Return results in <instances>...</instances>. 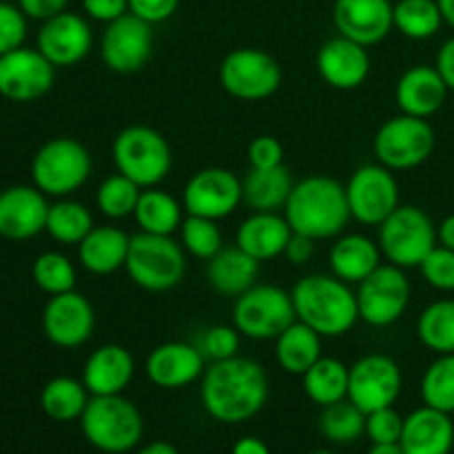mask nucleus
<instances>
[{
  "instance_id": "6",
  "label": "nucleus",
  "mask_w": 454,
  "mask_h": 454,
  "mask_svg": "<svg viewBox=\"0 0 454 454\" xmlns=\"http://www.w3.org/2000/svg\"><path fill=\"white\" fill-rule=\"evenodd\" d=\"M124 270L142 291H171L186 273L184 248L171 235H153L140 231L129 242Z\"/></svg>"
},
{
  "instance_id": "55",
  "label": "nucleus",
  "mask_w": 454,
  "mask_h": 454,
  "mask_svg": "<svg viewBox=\"0 0 454 454\" xmlns=\"http://www.w3.org/2000/svg\"><path fill=\"white\" fill-rule=\"evenodd\" d=\"M437 242L442 247L454 251V215H448L442 224L437 226Z\"/></svg>"
},
{
  "instance_id": "3",
  "label": "nucleus",
  "mask_w": 454,
  "mask_h": 454,
  "mask_svg": "<svg viewBox=\"0 0 454 454\" xmlns=\"http://www.w3.org/2000/svg\"><path fill=\"white\" fill-rule=\"evenodd\" d=\"M295 315L322 337H341L359 322L357 295L335 275H304L291 291Z\"/></svg>"
},
{
  "instance_id": "32",
  "label": "nucleus",
  "mask_w": 454,
  "mask_h": 454,
  "mask_svg": "<svg viewBox=\"0 0 454 454\" xmlns=\"http://www.w3.org/2000/svg\"><path fill=\"white\" fill-rule=\"evenodd\" d=\"M275 359L288 375H304L317 359H322V335L295 319L275 340Z\"/></svg>"
},
{
  "instance_id": "51",
  "label": "nucleus",
  "mask_w": 454,
  "mask_h": 454,
  "mask_svg": "<svg viewBox=\"0 0 454 454\" xmlns=\"http://www.w3.org/2000/svg\"><path fill=\"white\" fill-rule=\"evenodd\" d=\"M315 251H317V239L309 238V235L293 233L286 244V251H284V257L293 266H306L315 257Z\"/></svg>"
},
{
  "instance_id": "41",
  "label": "nucleus",
  "mask_w": 454,
  "mask_h": 454,
  "mask_svg": "<svg viewBox=\"0 0 454 454\" xmlns=\"http://www.w3.org/2000/svg\"><path fill=\"white\" fill-rule=\"evenodd\" d=\"M142 189L133 180H129L122 173L106 177L96 191V207L100 208L102 215L109 220H124L133 215L140 200Z\"/></svg>"
},
{
  "instance_id": "18",
  "label": "nucleus",
  "mask_w": 454,
  "mask_h": 454,
  "mask_svg": "<svg viewBox=\"0 0 454 454\" xmlns=\"http://www.w3.org/2000/svg\"><path fill=\"white\" fill-rule=\"evenodd\" d=\"M96 328L91 301L80 293L69 291L53 295L43 310V331L51 344L60 348H78L87 344Z\"/></svg>"
},
{
  "instance_id": "49",
  "label": "nucleus",
  "mask_w": 454,
  "mask_h": 454,
  "mask_svg": "<svg viewBox=\"0 0 454 454\" xmlns=\"http://www.w3.org/2000/svg\"><path fill=\"white\" fill-rule=\"evenodd\" d=\"M180 0H129V13L149 25H160L177 12Z\"/></svg>"
},
{
  "instance_id": "10",
  "label": "nucleus",
  "mask_w": 454,
  "mask_h": 454,
  "mask_svg": "<svg viewBox=\"0 0 454 454\" xmlns=\"http://www.w3.org/2000/svg\"><path fill=\"white\" fill-rule=\"evenodd\" d=\"M434 145L437 136L428 120L399 114L381 124L372 149L380 164L390 171H411L428 162Z\"/></svg>"
},
{
  "instance_id": "1",
  "label": "nucleus",
  "mask_w": 454,
  "mask_h": 454,
  "mask_svg": "<svg viewBox=\"0 0 454 454\" xmlns=\"http://www.w3.org/2000/svg\"><path fill=\"white\" fill-rule=\"evenodd\" d=\"M200 399L220 424H244L266 406L269 375L255 359L239 355L213 362L202 375Z\"/></svg>"
},
{
  "instance_id": "57",
  "label": "nucleus",
  "mask_w": 454,
  "mask_h": 454,
  "mask_svg": "<svg viewBox=\"0 0 454 454\" xmlns=\"http://www.w3.org/2000/svg\"><path fill=\"white\" fill-rule=\"evenodd\" d=\"M368 454H403V448L399 443H372Z\"/></svg>"
},
{
  "instance_id": "40",
  "label": "nucleus",
  "mask_w": 454,
  "mask_h": 454,
  "mask_svg": "<svg viewBox=\"0 0 454 454\" xmlns=\"http://www.w3.org/2000/svg\"><path fill=\"white\" fill-rule=\"evenodd\" d=\"M421 399L426 406L452 415L454 412V353L439 355L424 372Z\"/></svg>"
},
{
  "instance_id": "15",
  "label": "nucleus",
  "mask_w": 454,
  "mask_h": 454,
  "mask_svg": "<svg viewBox=\"0 0 454 454\" xmlns=\"http://www.w3.org/2000/svg\"><path fill=\"white\" fill-rule=\"evenodd\" d=\"M242 198V180L233 171L222 167H208L195 173L184 186L182 207L186 215L224 220L238 211Z\"/></svg>"
},
{
  "instance_id": "9",
  "label": "nucleus",
  "mask_w": 454,
  "mask_h": 454,
  "mask_svg": "<svg viewBox=\"0 0 454 454\" xmlns=\"http://www.w3.org/2000/svg\"><path fill=\"white\" fill-rule=\"evenodd\" d=\"M295 319L291 293L275 284H255L235 297L233 326L248 340H278Z\"/></svg>"
},
{
  "instance_id": "13",
  "label": "nucleus",
  "mask_w": 454,
  "mask_h": 454,
  "mask_svg": "<svg viewBox=\"0 0 454 454\" xmlns=\"http://www.w3.org/2000/svg\"><path fill=\"white\" fill-rule=\"evenodd\" d=\"M346 198L353 220L380 226L399 207V184L384 164H364L350 176Z\"/></svg>"
},
{
  "instance_id": "11",
  "label": "nucleus",
  "mask_w": 454,
  "mask_h": 454,
  "mask_svg": "<svg viewBox=\"0 0 454 454\" xmlns=\"http://www.w3.org/2000/svg\"><path fill=\"white\" fill-rule=\"evenodd\" d=\"M359 319L368 326L388 328L402 319L411 304V279L403 269L395 264H381L364 282L357 284Z\"/></svg>"
},
{
  "instance_id": "60",
  "label": "nucleus",
  "mask_w": 454,
  "mask_h": 454,
  "mask_svg": "<svg viewBox=\"0 0 454 454\" xmlns=\"http://www.w3.org/2000/svg\"><path fill=\"white\" fill-rule=\"evenodd\" d=\"M0 198H3V189H0Z\"/></svg>"
},
{
  "instance_id": "48",
  "label": "nucleus",
  "mask_w": 454,
  "mask_h": 454,
  "mask_svg": "<svg viewBox=\"0 0 454 454\" xmlns=\"http://www.w3.org/2000/svg\"><path fill=\"white\" fill-rule=\"evenodd\" d=\"M251 168H275L284 164V146L278 137L260 136L248 145Z\"/></svg>"
},
{
  "instance_id": "14",
  "label": "nucleus",
  "mask_w": 454,
  "mask_h": 454,
  "mask_svg": "<svg viewBox=\"0 0 454 454\" xmlns=\"http://www.w3.org/2000/svg\"><path fill=\"white\" fill-rule=\"evenodd\" d=\"M402 386V368L388 355H366L350 366L348 399L366 415L393 406Z\"/></svg>"
},
{
  "instance_id": "22",
  "label": "nucleus",
  "mask_w": 454,
  "mask_h": 454,
  "mask_svg": "<svg viewBox=\"0 0 454 454\" xmlns=\"http://www.w3.org/2000/svg\"><path fill=\"white\" fill-rule=\"evenodd\" d=\"M371 53L364 44L337 35L322 44L317 53V71L326 84L340 91L362 87L371 75Z\"/></svg>"
},
{
  "instance_id": "36",
  "label": "nucleus",
  "mask_w": 454,
  "mask_h": 454,
  "mask_svg": "<svg viewBox=\"0 0 454 454\" xmlns=\"http://www.w3.org/2000/svg\"><path fill=\"white\" fill-rule=\"evenodd\" d=\"M393 25L411 40H428L442 29L443 16L437 0H397L393 4Z\"/></svg>"
},
{
  "instance_id": "59",
  "label": "nucleus",
  "mask_w": 454,
  "mask_h": 454,
  "mask_svg": "<svg viewBox=\"0 0 454 454\" xmlns=\"http://www.w3.org/2000/svg\"><path fill=\"white\" fill-rule=\"evenodd\" d=\"M310 454H335V452H331V450H315V452H310Z\"/></svg>"
},
{
  "instance_id": "52",
  "label": "nucleus",
  "mask_w": 454,
  "mask_h": 454,
  "mask_svg": "<svg viewBox=\"0 0 454 454\" xmlns=\"http://www.w3.org/2000/svg\"><path fill=\"white\" fill-rule=\"evenodd\" d=\"M67 4H69V0H18V7L25 12L27 18L43 22L65 12Z\"/></svg>"
},
{
  "instance_id": "24",
  "label": "nucleus",
  "mask_w": 454,
  "mask_h": 454,
  "mask_svg": "<svg viewBox=\"0 0 454 454\" xmlns=\"http://www.w3.org/2000/svg\"><path fill=\"white\" fill-rule=\"evenodd\" d=\"M136 362L133 355L120 344H105L93 350L82 368V384L91 397L122 395L131 384Z\"/></svg>"
},
{
  "instance_id": "26",
  "label": "nucleus",
  "mask_w": 454,
  "mask_h": 454,
  "mask_svg": "<svg viewBox=\"0 0 454 454\" xmlns=\"http://www.w3.org/2000/svg\"><path fill=\"white\" fill-rule=\"evenodd\" d=\"M399 446L403 448V454H450L454 446L450 415L424 403L403 419Z\"/></svg>"
},
{
  "instance_id": "33",
  "label": "nucleus",
  "mask_w": 454,
  "mask_h": 454,
  "mask_svg": "<svg viewBox=\"0 0 454 454\" xmlns=\"http://www.w3.org/2000/svg\"><path fill=\"white\" fill-rule=\"evenodd\" d=\"M182 213H184V207L180 200L158 186H151V189H142L133 217L142 233L173 235L176 231H180L182 222H184Z\"/></svg>"
},
{
  "instance_id": "12",
  "label": "nucleus",
  "mask_w": 454,
  "mask_h": 454,
  "mask_svg": "<svg viewBox=\"0 0 454 454\" xmlns=\"http://www.w3.org/2000/svg\"><path fill=\"white\" fill-rule=\"evenodd\" d=\"M220 84L229 96L238 100H266L282 84V67L262 49H235L222 60Z\"/></svg>"
},
{
  "instance_id": "54",
  "label": "nucleus",
  "mask_w": 454,
  "mask_h": 454,
  "mask_svg": "<svg viewBox=\"0 0 454 454\" xmlns=\"http://www.w3.org/2000/svg\"><path fill=\"white\" fill-rule=\"evenodd\" d=\"M233 454H270L269 446L257 437H242L233 446Z\"/></svg>"
},
{
  "instance_id": "17",
  "label": "nucleus",
  "mask_w": 454,
  "mask_h": 454,
  "mask_svg": "<svg viewBox=\"0 0 454 454\" xmlns=\"http://www.w3.org/2000/svg\"><path fill=\"white\" fill-rule=\"evenodd\" d=\"M56 67L38 49H13L0 56V96L12 102H34L49 93Z\"/></svg>"
},
{
  "instance_id": "25",
  "label": "nucleus",
  "mask_w": 454,
  "mask_h": 454,
  "mask_svg": "<svg viewBox=\"0 0 454 454\" xmlns=\"http://www.w3.org/2000/svg\"><path fill=\"white\" fill-rule=\"evenodd\" d=\"M448 98V87L439 71L430 65H415L403 71L395 87V102L399 111L415 118L437 114Z\"/></svg>"
},
{
  "instance_id": "30",
  "label": "nucleus",
  "mask_w": 454,
  "mask_h": 454,
  "mask_svg": "<svg viewBox=\"0 0 454 454\" xmlns=\"http://www.w3.org/2000/svg\"><path fill=\"white\" fill-rule=\"evenodd\" d=\"M129 242L131 238L118 226H93L78 244L80 264L93 275L115 273L127 264Z\"/></svg>"
},
{
  "instance_id": "27",
  "label": "nucleus",
  "mask_w": 454,
  "mask_h": 454,
  "mask_svg": "<svg viewBox=\"0 0 454 454\" xmlns=\"http://www.w3.org/2000/svg\"><path fill=\"white\" fill-rule=\"evenodd\" d=\"M291 235V224L279 213H253L238 226L235 244L262 264L284 255Z\"/></svg>"
},
{
  "instance_id": "28",
  "label": "nucleus",
  "mask_w": 454,
  "mask_h": 454,
  "mask_svg": "<svg viewBox=\"0 0 454 454\" xmlns=\"http://www.w3.org/2000/svg\"><path fill=\"white\" fill-rule=\"evenodd\" d=\"M381 248L371 238L362 233H348L335 239L328 255V264L335 278L346 284H359L375 269L381 266Z\"/></svg>"
},
{
  "instance_id": "7",
  "label": "nucleus",
  "mask_w": 454,
  "mask_h": 454,
  "mask_svg": "<svg viewBox=\"0 0 454 454\" xmlns=\"http://www.w3.org/2000/svg\"><path fill=\"white\" fill-rule=\"evenodd\" d=\"M377 244L388 264L399 269H417L437 247V226L424 208L399 204L380 226Z\"/></svg>"
},
{
  "instance_id": "21",
  "label": "nucleus",
  "mask_w": 454,
  "mask_h": 454,
  "mask_svg": "<svg viewBox=\"0 0 454 454\" xmlns=\"http://www.w3.org/2000/svg\"><path fill=\"white\" fill-rule=\"evenodd\" d=\"M146 377L151 384L164 390L186 388L207 371V359L198 346L186 341H167L155 346L145 364Z\"/></svg>"
},
{
  "instance_id": "39",
  "label": "nucleus",
  "mask_w": 454,
  "mask_h": 454,
  "mask_svg": "<svg viewBox=\"0 0 454 454\" xmlns=\"http://www.w3.org/2000/svg\"><path fill=\"white\" fill-rule=\"evenodd\" d=\"M319 430L331 443L357 442L366 434V412L359 411L350 399L331 403L319 415Z\"/></svg>"
},
{
  "instance_id": "8",
  "label": "nucleus",
  "mask_w": 454,
  "mask_h": 454,
  "mask_svg": "<svg viewBox=\"0 0 454 454\" xmlns=\"http://www.w3.org/2000/svg\"><path fill=\"white\" fill-rule=\"evenodd\" d=\"M91 176V153L74 137H53L38 149L31 162L34 184L51 198L75 193Z\"/></svg>"
},
{
  "instance_id": "47",
  "label": "nucleus",
  "mask_w": 454,
  "mask_h": 454,
  "mask_svg": "<svg viewBox=\"0 0 454 454\" xmlns=\"http://www.w3.org/2000/svg\"><path fill=\"white\" fill-rule=\"evenodd\" d=\"M403 417L393 406L366 415V434L372 443H399Z\"/></svg>"
},
{
  "instance_id": "38",
  "label": "nucleus",
  "mask_w": 454,
  "mask_h": 454,
  "mask_svg": "<svg viewBox=\"0 0 454 454\" xmlns=\"http://www.w3.org/2000/svg\"><path fill=\"white\" fill-rule=\"evenodd\" d=\"M93 229V217L84 204L74 200H60L49 207L47 233L60 244H75L78 247L89 231Z\"/></svg>"
},
{
  "instance_id": "35",
  "label": "nucleus",
  "mask_w": 454,
  "mask_h": 454,
  "mask_svg": "<svg viewBox=\"0 0 454 454\" xmlns=\"http://www.w3.org/2000/svg\"><path fill=\"white\" fill-rule=\"evenodd\" d=\"M89 399L91 397L82 381L74 380V377H56L44 384L43 393H40V406L49 419L67 424V421H75L82 417Z\"/></svg>"
},
{
  "instance_id": "37",
  "label": "nucleus",
  "mask_w": 454,
  "mask_h": 454,
  "mask_svg": "<svg viewBox=\"0 0 454 454\" xmlns=\"http://www.w3.org/2000/svg\"><path fill=\"white\" fill-rule=\"evenodd\" d=\"M417 337L437 355L454 353V300H437L417 319Z\"/></svg>"
},
{
  "instance_id": "2",
  "label": "nucleus",
  "mask_w": 454,
  "mask_h": 454,
  "mask_svg": "<svg viewBox=\"0 0 454 454\" xmlns=\"http://www.w3.org/2000/svg\"><path fill=\"white\" fill-rule=\"evenodd\" d=\"M284 217L293 233L317 239L340 238L353 220L346 186L328 176H309L295 182L284 207Z\"/></svg>"
},
{
  "instance_id": "53",
  "label": "nucleus",
  "mask_w": 454,
  "mask_h": 454,
  "mask_svg": "<svg viewBox=\"0 0 454 454\" xmlns=\"http://www.w3.org/2000/svg\"><path fill=\"white\" fill-rule=\"evenodd\" d=\"M434 69L443 78L448 91H454V38L442 44V49L437 51V60H434Z\"/></svg>"
},
{
  "instance_id": "5",
  "label": "nucleus",
  "mask_w": 454,
  "mask_h": 454,
  "mask_svg": "<svg viewBox=\"0 0 454 454\" xmlns=\"http://www.w3.org/2000/svg\"><path fill=\"white\" fill-rule=\"evenodd\" d=\"M118 173L136 182L140 189H151L171 173L173 153L167 137L145 124H131L115 136L111 146Z\"/></svg>"
},
{
  "instance_id": "42",
  "label": "nucleus",
  "mask_w": 454,
  "mask_h": 454,
  "mask_svg": "<svg viewBox=\"0 0 454 454\" xmlns=\"http://www.w3.org/2000/svg\"><path fill=\"white\" fill-rule=\"evenodd\" d=\"M180 242L186 253L198 260H211L224 248V238L215 220L198 215H186L180 226Z\"/></svg>"
},
{
  "instance_id": "56",
  "label": "nucleus",
  "mask_w": 454,
  "mask_h": 454,
  "mask_svg": "<svg viewBox=\"0 0 454 454\" xmlns=\"http://www.w3.org/2000/svg\"><path fill=\"white\" fill-rule=\"evenodd\" d=\"M137 454H177V450H176V446L168 442H153V443H149V446L142 448Z\"/></svg>"
},
{
  "instance_id": "43",
  "label": "nucleus",
  "mask_w": 454,
  "mask_h": 454,
  "mask_svg": "<svg viewBox=\"0 0 454 454\" xmlns=\"http://www.w3.org/2000/svg\"><path fill=\"white\" fill-rule=\"evenodd\" d=\"M31 275H34L35 286L51 297L62 295V293H69L75 288V269L69 262V257L62 255V253H43L34 262Z\"/></svg>"
},
{
  "instance_id": "34",
  "label": "nucleus",
  "mask_w": 454,
  "mask_h": 454,
  "mask_svg": "<svg viewBox=\"0 0 454 454\" xmlns=\"http://www.w3.org/2000/svg\"><path fill=\"white\" fill-rule=\"evenodd\" d=\"M350 368L344 362L333 357H322L301 375L304 393L317 406L326 408L331 403L348 399Z\"/></svg>"
},
{
  "instance_id": "29",
  "label": "nucleus",
  "mask_w": 454,
  "mask_h": 454,
  "mask_svg": "<svg viewBox=\"0 0 454 454\" xmlns=\"http://www.w3.org/2000/svg\"><path fill=\"white\" fill-rule=\"evenodd\" d=\"M260 262L244 253L242 248L224 247L208 260L207 279L215 293L224 297H239L257 284Z\"/></svg>"
},
{
  "instance_id": "23",
  "label": "nucleus",
  "mask_w": 454,
  "mask_h": 454,
  "mask_svg": "<svg viewBox=\"0 0 454 454\" xmlns=\"http://www.w3.org/2000/svg\"><path fill=\"white\" fill-rule=\"evenodd\" d=\"M49 202L38 186H12L0 198V235L29 239L47 229Z\"/></svg>"
},
{
  "instance_id": "20",
  "label": "nucleus",
  "mask_w": 454,
  "mask_h": 454,
  "mask_svg": "<svg viewBox=\"0 0 454 454\" xmlns=\"http://www.w3.org/2000/svg\"><path fill=\"white\" fill-rule=\"evenodd\" d=\"M333 22L344 38L372 47L388 38L393 25L390 0H335Z\"/></svg>"
},
{
  "instance_id": "4",
  "label": "nucleus",
  "mask_w": 454,
  "mask_h": 454,
  "mask_svg": "<svg viewBox=\"0 0 454 454\" xmlns=\"http://www.w3.org/2000/svg\"><path fill=\"white\" fill-rule=\"evenodd\" d=\"M80 426H82L84 439L93 448L109 454L133 450L145 433L140 411L122 395L89 399L87 408L80 417Z\"/></svg>"
},
{
  "instance_id": "16",
  "label": "nucleus",
  "mask_w": 454,
  "mask_h": 454,
  "mask_svg": "<svg viewBox=\"0 0 454 454\" xmlns=\"http://www.w3.org/2000/svg\"><path fill=\"white\" fill-rule=\"evenodd\" d=\"M153 25L133 13L109 22L100 40V56L115 74H136L153 53Z\"/></svg>"
},
{
  "instance_id": "19",
  "label": "nucleus",
  "mask_w": 454,
  "mask_h": 454,
  "mask_svg": "<svg viewBox=\"0 0 454 454\" xmlns=\"http://www.w3.org/2000/svg\"><path fill=\"white\" fill-rule=\"evenodd\" d=\"M93 31L87 18L74 12H62L43 22L38 31V51L53 67H74L89 56Z\"/></svg>"
},
{
  "instance_id": "44",
  "label": "nucleus",
  "mask_w": 454,
  "mask_h": 454,
  "mask_svg": "<svg viewBox=\"0 0 454 454\" xmlns=\"http://www.w3.org/2000/svg\"><path fill=\"white\" fill-rule=\"evenodd\" d=\"M200 353L207 362H222V359L238 357L239 353V331L235 326H211L200 335Z\"/></svg>"
},
{
  "instance_id": "31",
  "label": "nucleus",
  "mask_w": 454,
  "mask_h": 454,
  "mask_svg": "<svg viewBox=\"0 0 454 454\" xmlns=\"http://www.w3.org/2000/svg\"><path fill=\"white\" fill-rule=\"evenodd\" d=\"M295 186L286 167L251 168L242 180V198L253 213H279Z\"/></svg>"
},
{
  "instance_id": "58",
  "label": "nucleus",
  "mask_w": 454,
  "mask_h": 454,
  "mask_svg": "<svg viewBox=\"0 0 454 454\" xmlns=\"http://www.w3.org/2000/svg\"><path fill=\"white\" fill-rule=\"evenodd\" d=\"M439 9H442L443 22L454 29V0H437Z\"/></svg>"
},
{
  "instance_id": "45",
  "label": "nucleus",
  "mask_w": 454,
  "mask_h": 454,
  "mask_svg": "<svg viewBox=\"0 0 454 454\" xmlns=\"http://www.w3.org/2000/svg\"><path fill=\"white\" fill-rule=\"evenodd\" d=\"M419 269L426 282L433 288H437L442 293L454 291V251H450V248L437 244L428 253V257L421 262Z\"/></svg>"
},
{
  "instance_id": "46",
  "label": "nucleus",
  "mask_w": 454,
  "mask_h": 454,
  "mask_svg": "<svg viewBox=\"0 0 454 454\" xmlns=\"http://www.w3.org/2000/svg\"><path fill=\"white\" fill-rule=\"evenodd\" d=\"M27 38V16L20 7L0 3V56L20 49Z\"/></svg>"
},
{
  "instance_id": "50",
  "label": "nucleus",
  "mask_w": 454,
  "mask_h": 454,
  "mask_svg": "<svg viewBox=\"0 0 454 454\" xmlns=\"http://www.w3.org/2000/svg\"><path fill=\"white\" fill-rule=\"evenodd\" d=\"M82 9L91 20L109 25L129 13V0H82Z\"/></svg>"
}]
</instances>
